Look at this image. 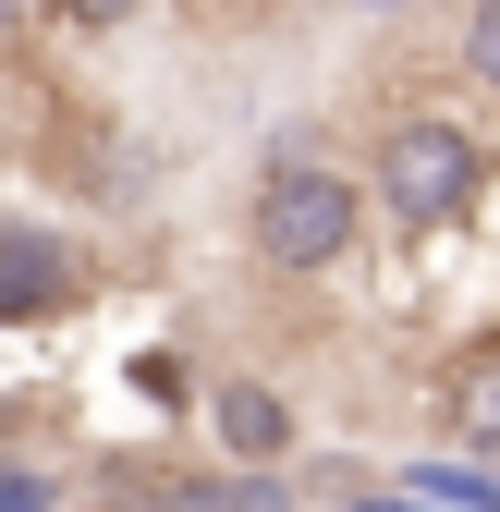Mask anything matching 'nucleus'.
Segmentation results:
<instances>
[{
	"mask_svg": "<svg viewBox=\"0 0 500 512\" xmlns=\"http://www.w3.org/2000/svg\"><path fill=\"white\" fill-rule=\"evenodd\" d=\"M354 220H366V183L354 171L305 159V147L269 159V183H257V256H269V269H293V281L342 269V256H354Z\"/></svg>",
	"mask_w": 500,
	"mask_h": 512,
	"instance_id": "nucleus-1",
	"label": "nucleus"
},
{
	"mask_svg": "<svg viewBox=\"0 0 500 512\" xmlns=\"http://www.w3.org/2000/svg\"><path fill=\"white\" fill-rule=\"evenodd\" d=\"M366 183H379V208L403 232H440V220L476 208V135L464 122H391V147H379Z\"/></svg>",
	"mask_w": 500,
	"mask_h": 512,
	"instance_id": "nucleus-2",
	"label": "nucleus"
},
{
	"mask_svg": "<svg viewBox=\"0 0 500 512\" xmlns=\"http://www.w3.org/2000/svg\"><path fill=\"white\" fill-rule=\"evenodd\" d=\"M74 244L61 232H25V220H0V317H49V305H74Z\"/></svg>",
	"mask_w": 500,
	"mask_h": 512,
	"instance_id": "nucleus-3",
	"label": "nucleus"
},
{
	"mask_svg": "<svg viewBox=\"0 0 500 512\" xmlns=\"http://www.w3.org/2000/svg\"><path fill=\"white\" fill-rule=\"evenodd\" d=\"M208 427L232 439V452H281V439H293L281 391H257V378H220V391H208Z\"/></svg>",
	"mask_w": 500,
	"mask_h": 512,
	"instance_id": "nucleus-4",
	"label": "nucleus"
},
{
	"mask_svg": "<svg viewBox=\"0 0 500 512\" xmlns=\"http://www.w3.org/2000/svg\"><path fill=\"white\" fill-rule=\"evenodd\" d=\"M452 427L476 439V452H500V342L452 366Z\"/></svg>",
	"mask_w": 500,
	"mask_h": 512,
	"instance_id": "nucleus-5",
	"label": "nucleus"
},
{
	"mask_svg": "<svg viewBox=\"0 0 500 512\" xmlns=\"http://www.w3.org/2000/svg\"><path fill=\"white\" fill-rule=\"evenodd\" d=\"M415 500L427 512H500V476H476V464H415Z\"/></svg>",
	"mask_w": 500,
	"mask_h": 512,
	"instance_id": "nucleus-6",
	"label": "nucleus"
},
{
	"mask_svg": "<svg viewBox=\"0 0 500 512\" xmlns=\"http://www.w3.org/2000/svg\"><path fill=\"white\" fill-rule=\"evenodd\" d=\"M464 74L500 86V0H476V13H464Z\"/></svg>",
	"mask_w": 500,
	"mask_h": 512,
	"instance_id": "nucleus-7",
	"label": "nucleus"
},
{
	"mask_svg": "<svg viewBox=\"0 0 500 512\" xmlns=\"http://www.w3.org/2000/svg\"><path fill=\"white\" fill-rule=\"evenodd\" d=\"M0 512H49V476L37 464H0Z\"/></svg>",
	"mask_w": 500,
	"mask_h": 512,
	"instance_id": "nucleus-8",
	"label": "nucleus"
},
{
	"mask_svg": "<svg viewBox=\"0 0 500 512\" xmlns=\"http://www.w3.org/2000/svg\"><path fill=\"white\" fill-rule=\"evenodd\" d=\"M74 13H98V25H110V13H135V0H74Z\"/></svg>",
	"mask_w": 500,
	"mask_h": 512,
	"instance_id": "nucleus-9",
	"label": "nucleus"
},
{
	"mask_svg": "<svg viewBox=\"0 0 500 512\" xmlns=\"http://www.w3.org/2000/svg\"><path fill=\"white\" fill-rule=\"evenodd\" d=\"M0 25H25V0H0Z\"/></svg>",
	"mask_w": 500,
	"mask_h": 512,
	"instance_id": "nucleus-10",
	"label": "nucleus"
},
{
	"mask_svg": "<svg viewBox=\"0 0 500 512\" xmlns=\"http://www.w3.org/2000/svg\"><path fill=\"white\" fill-rule=\"evenodd\" d=\"M366 13H379V0H366Z\"/></svg>",
	"mask_w": 500,
	"mask_h": 512,
	"instance_id": "nucleus-11",
	"label": "nucleus"
}]
</instances>
